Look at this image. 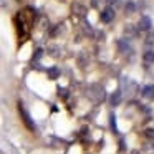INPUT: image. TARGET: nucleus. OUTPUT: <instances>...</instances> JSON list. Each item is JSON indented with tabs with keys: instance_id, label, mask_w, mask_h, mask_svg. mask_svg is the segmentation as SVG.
<instances>
[{
	"instance_id": "1",
	"label": "nucleus",
	"mask_w": 154,
	"mask_h": 154,
	"mask_svg": "<svg viewBox=\"0 0 154 154\" xmlns=\"http://www.w3.org/2000/svg\"><path fill=\"white\" fill-rule=\"evenodd\" d=\"M100 18H101V22H103V23H109V22L114 18V8L113 7H106L103 12H101Z\"/></svg>"
},
{
	"instance_id": "2",
	"label": "nucleus",
	"mask_w": 154,
	"mask_h": 154,
	"mask_svg": "<svg viewBox=\"0 0 154 154\" xmlns=\"http://www.w3.org/2000/svg\"><path fill=\"white\" fill-rule=\"evenodd\" d=\"M137 28L141 32H147L151 28V18L149 17H141L139 22H137Z\"/></svg>"
},
{
	"instance_id": "3",
	"label": "nucleus",
	"mask_w": 154,
	"mask_h": 154,
	"mask_svg": "<svg viewBox=\"0 0 154 154\" xmlns=\"http://www.w3.org/2000/svg\"><path fill=\"white\" fill-rule=\"evenodd\" d=\"M71 10H73V14H76L78 17H85V15H86V7L81 5V4H73Z\"/></svg>"
},
{
	"instance_id": "4",
	"label": "nucleus",
	"mask_w": 154,
	"mask_h": 154,
	"mask_svg": "<svg viewBox=\"0 0 154 154\" xmlns=\"http://www.w3.org/2000/svg\"><path fill=\"white\" fill-rule=\"evenodd\" d=\"M143 96L144 98H152L154 96V86H144L143 88Z\"/></svg>"
},
{
	"instance_id": "5",
	"label": "nucleus",
	"mask_w": 154,
	"mask_h": 154,
	"mask_svg": "<svg viewBox=\"0 0 154 154\" xmlns=\"http://www.w3.org/2000/svg\"><path fill=\"white\" fill-rule=\"evenodd\" d=\"M58 75H60V70H58L57 66H51L50 70H48V76H50L51 80H57V78H58Z\"/></svg>"
},
{
	"instance_id": "6",
	"label": "nucleus",
	"mask_w": 154,
	"mask_h": 154,
	"mask_svg": "<svg viewBox=\"0 0 154 154\" xmlns=\"http://www.w3.org/2000/svg\"><path fill=\"white\" fill-rule=\"evenodd\" d=\"M83 32H85L86 35H90V37H94V30L91 28V25H90V23H86V22L83 23Z\"/></svg>"
},
{
	"instance_id": "7",
	"label": "nucleus",
	"mask_w": 154,
	"mask_h": 154,
	"mask_svg": "<svg viewBox=\"0 0 154 154\" xmlns=\"http://www.w3.org/2000/svg\"><path fill=\"white\" fill-rule=\"evenodd\" d=\"M119 101H121V93H119V91H116V93L111 96V104L116 106V104H119Z\"/></svg>"
},
{
	"instance_id": "8",
	"label": "nucleus",
	"mask_w": 154,
	"mask_h": 154,
	"mask_svg": "<svg viewBox=\"0 0 154 154\" xmlns=\"http://www.w3.org/2000/svg\"><path fill=\"white\" fill-rule=\"evenodd\" d=\"M144 61L146 63H154V51H146L144 53Z\"/></svg>"
},
{
	"instance_id": "9",
	"label": "nucleus",
	"mask_w": 154,
	"mask_h": 154,
	"mask_svg": "<svg viewBox=\"0 0 154 154\" xmlns=\"http://www.w3.org/2000/svg\"><path fill=\"white\" fill-rule=\"evenodd\" d=\"M124 33L129 35V37H134V35H136V30H134L133 25H126V27H124Z\"/></svg>"
},
{
	"instance_id": "10",
	"label": "nucleus",
	"mask_w": 154,
	"mask_h": 154,
	"mask_svg": "<svg viewBox=\"0 0 154 154\" xmlns=\"http://www.w3.org/2000/svg\"><path fill=\"white\" fill-rule=\"evenodd\" d=\"M58 51H60V48H58V47H55V45L48 47V53H50L51 57H58Z\"/></svg>"
},
{
	"instance_id": "11",
	"label": "nucleus",
	"mask_w": 154,
	"mask_h": 154,
	"mask_svg": "<svg viewBox=\"0 0 154 154\" xmlns=\"http://www.w3.org/2000/svg\"><path fill=\"white\" fill-rule=\"evenodd\" d=\"M134 10H136L134 4H133V2H128V4H126V14H134Z\"/></svg>"
},
{
	"instance_id": "12",
	"label": "nucleus",
	"mask_w": 154,
	"mask_h": 154,
	"mask_svg": "<svg viewBox=\"0 0 154 154\" xmlns=\"http://www.w3.org/2000/svg\"><path fill=\"white\" fill-rule=\"evenodd\" d=\"M146 43H147V45H152V43H154V32H151V33L147 35V38H146Z\"/></svg>"
},
{
	"instance_id": "13",
	"label": "nucleus",
	"mask_w": 154,
	"mask_h": 154,
	"mask_svg": "<svg viewBox=\"0 0 154 154\" xmlns=\"http://www.w3.org/2000/svg\"><path fill=\"white\" fill-rule=\"evenodd\" d=\"M144 133H146V136L149 137V139H154V129H146Z\"/></svg>"
},
{
	"instance_id": "14",
	"label": "nucleus",
	"mask_w": 154,
	"mask_h": 154,
	"mask_svg": "<svg viewBox=\"0 0 154 154\" xmlns=\"http://www.w3.org/2000/svg\"><path fill=\"white\" fill-rule=\"evenodd\" d=\"M109 119H111V128H113V129L116 131V118H114L113 114H111V116H109Z\"/></svg>"
},
{
	"instance_id": "15",
	"label": "nucleus",
	"mask_w": 154,
	"mask_h": 154,
	"mask_svg": "<svg viewBox=\"0 0 154 154\" xmlns=\"http://www.w3.org/2000/svg\"><path fill=\"white\" fill-rule=\"evenodd\" d=\"M91 7L98 8V7H100V0H91Z\"/></svg>"
},
{
	"instance_id": "16",
	"label": "nucleus",
	"mask_w": 154,
	"mask_h": 154,
	"mask_svg": "<svg viewBox=\"0 0 154 154\" xmlns=\"http://www.w3.org/2000/svg\"><path fill=\"white\" fill-rule=\"evenodd\" d=\"M42 53H43V50H40V48H38V50L35 51V58H40V57H42Z\"/></svg>"
},
{
	"instance_id": "17",
	"label": "nucleus",
	"mask_w": 154,
	"mask_h": 154,
	"mask_svg": "<svg viewBox=\"0 0 154 154\" xmlns=\"http://www.w3.org/2000/svg\"><path fill=\"white\" fill-rule=\"evenodd\" d=\"M113 4H114V7H119V5H121V0H113Z\"/></svg>"
}]
</instances>
